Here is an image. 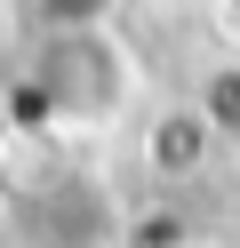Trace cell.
<instances>
[{
    "mask_svg": "<svg viewBox=\"0 0 240 248\" xmlns=\"http://www.w3.org/2000/svg\"><path fill=\"white\" fill-rule=\"evenodd\" d=\"M24 96L40 128H112L136 104V56L112 24L96 32H32L24 48Z\"/></svg>",
    "mask_w": 240,
    "mask_h": 248,
    "instance_id": "6da1fadb",
    "label": "cell"
},
{
    "mask_svg": "<svg viewBox=\"0 0 240 248\" xmlns=\"http://www.w3.org/2000/svg\"><path fill=\"white\" fill-rule=\"evenodd\" d=\"M224 136L208 128V112L200 104H176V112H160L152 128H144V168H152V176H192V168H208V152H216Z\"/></svg>",
    "mask_w": 240,
    "mask_h": 248,
    "instance_id": "7a4b0ae2",
    "label": "cell"
},
{
    "mask_svg": "<svg viewBox=\"0 0 240 248\" xmlns=\"http://www.w3.org/2000/svg\"><path fill=\"white\" fill-rule=\"evenodd\" d=\"M112 8L120 0H24V16L40 32H96V24H112Z\"/></svg>",
    "mask_w": 240,
    "mask_h": 248,
    "instance_id": "3957f363",
    "label": "cell"
},
{
    "mask_svg": "<svg viewBox=\"0 0 240 248\" xmlns=\"http://www.w3.org/2000/svg\"><path fill=\"white\" fill-rule=\"evenodd\" d=\"M208 112V128L216 136H240V64H224V72H208L200 80V96H192Z\"/></svg>",
    "mask_w": 240,
    "mask_h": 248,
    "instance_id": "277c9868",
    "label": "cell"
},
{
    "mask_svg": "<svg viewBox=\"0 0 240 248\" xmlns=\"http://www.w3.org/2000/svg\"><path fill=\"white\" fill-rule=\"evenodd\" d=\"M224 16H232V24H240V0H224Z\"/></svg>",
    "mask_w": 240,
    "mask_h": 248,
    "instance_id": "5b68a950",
    "label": "cell"
},
{
    "mask_svg": "<svg viewBox=\"0 0 240 248\" xmlns=\"http://www.w3.org/2000/svg\"><path fill=\"white\" fill-rule=\"evenodd\" d=\"M200 248H224V240H200Z\"/></svg>",
    "mask_w": 240,
    "mask_h": 248,
    "instance_id": "8992f818",
    "label": "cell"
}]
</instances>
